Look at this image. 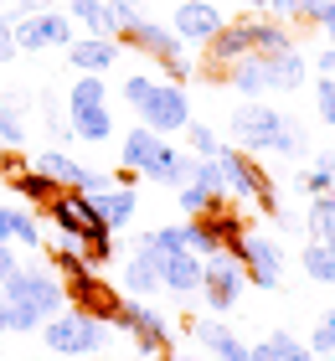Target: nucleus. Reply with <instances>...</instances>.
Instances as JSON below:
<instances>
[{"mask_svg":"<svg viewBox=\"0 0 335 361\" xmlns=\"http://www.w3.org/2000/svg\"><path fill=\"white\" fill-rule=\"evenodd\" d=\"M227 135H232V145H238L243 155H284V160H294L305 150L299 124L289 114H279L274 104H263V98H248V104L232 109Z\"/></svg>","mask_w":335,"mask_h":361,"instance_id":"f257e3e1","label":"nucleus"},{"mask_svg":"<svg viewBox=\"0 0 335 361\" xmlns=\"http://www.w3.org/2000/svg\"><path fill=\"white\" fill-rule=\"evenodd\" d=\"M0 300L11 305V331L21 336H37L52 315L67 310V289L52 269H37V264H21L6 284H0Z\"/></svg>","mask_w":335,"mask_h":361,"instance_id":"f03ea898","label":"nucleus"},{"mask_svg":"<svg viewBox=\"0 0 335 361\" xmlns=\"http://www.w3.org/2000/svg\"><path fill=\"white\" fill-rule=\"evenodd\" d=\"M124 104L140 114L145 129H155V135H181V129L191 124V98L181 83H155V78L134 73L124 78Z\"/></svg>","mask_w":335,"mask_h":361,"instance_id":"7ed1b4c3","label":"nucleus"},{"mask_svg":"<svg viewBox=\"0 0 335 361\" xmlns=\"http://www.w3.org/2000/svg\"><path fill=\"white\" fill-rule=\"evenodd\" d=\"M67 124H73V140H88V145H109L114 140V114H109L104 78L78 73L73 93H67Z\"/></svg>","mask_w":335,"mask_h":361,"instance_id":"20e7f679","label":"nucleus"},{"mask_svg":"<svg viewBox=\"0 0 335 361\" xmlns=\"http://www.w3.org/2000/svg\"><path fill=\"white\" fill-rule=\"evenodd\" d=\"M109 331L114 325H104V320H93V315H83V310L67 305L62 315H52L42 325V346L52 356H98L109 346Z\"/></svg>","mask_w":335,"mask_h":361,"instance_id":"39448f33","label":"nucleus"},{"mask_svg":"<svg viewBox=\"0 0 335 361\" xmlns=\"http://www.w3.org/2000/svg\"><path fill=\"white\" fill-rule=\"evenodd\" d=\"M217 166H222L227 196H238V202H253V212H263V217H279L274 180L258 171V160H253V155H243L238 145H222V150H217Z\"/></svg>","mask_w":335,"mask_h":361,"instance_id":"423d86ee","label":"nucleus"},{"mask_svg":"<svg viewBox=\"0 0 335 361\" xmlns=\"http://www.w3.org/2000/svg\"><path fill=\"white\" fill-rule=\"evenodd\" d=\"M47 217L57 222V233L67 243H98V238H114L109 233V222H104V212H98L93 196H83V191H57L52 202H47Z\"/></svg>","mask_w":335,"mask_h":361,"instance_id":"0eeeda50","label":"nucleus"},{"mask_svg":"<svg viewBox=\"0 0 335 361\" xmlns=\"http://www.w3.org/2000/svg\"><path fill=\"white\" fill-rule=\"evenodd\" d=\"M243 284H248V274L227 248L201 258V305H207L212 315H232L238 300H243Z\"/></svg>","mask_w":335,"mask_h":361,"instance_id":"6e6552de","label":"nucleus"},{"mask_svg":"<svg viewBox=\"0 0 335 361\" xmlns=\"http://www.w3.org/2000/svg\"><path fill=\"white\" fill-rule=\"evenodd\" d=\"M227 253L243 264V274H248V284H253V289H279L284 284V253H279L274 238L243 233L238 243H227Z\"/></svg>","mask_w":335,"mask_h":361,"instance_id":"1a4fd4ad","label":"nucleus"},{"mask_svg":"<svg viewBox=\"0 0 335 361\" xmlns=\"http://www.w3.org/2000/svg\"><path fill=\"white\" fill-rule=\"evenodd\" d=\"M114 331H129L140 356H160L165 346H171V320H165L150 300H119V320H114Z\"/></svg>","mask_w":335,"mask_h":361,"instance_id":"9d476101","label":"nucleus"},{"mask_svg":"<svg viewBox=\"0 0 335 361\" xmlns=\"http://www.w3.org/2000/svg\"><path fill=\"white\" fill-rule=\"evenodd\" d=\"M119 47H134L140 57H150V62H160V68H171V62H181L186 57V42L171 31V21H150V16H140L124 37H119Z\"/></svg>","mask_w":335,"mask_h":361,"instance_id":"9b49d317","label":"nucleus"},{"mask_svg":"<svg viewBox=\"0 0 335 361\" xmlns=\"http://www.w3.org/2000/svg\"><path fill=\"white\" fill-rule=\"evenodd\" d=\"M62 289H67V305L83 310V315H93L104 325L119 320V289H109L104 279H98V269H83L73 279H62Z\"/></svg>","mask_w":335,"mask_h":361,"instance_id":"f8f14e48","label":"nucleus"},{"mask_svg":"<svg viewBox=\"0 0 335 361\" xmlns=\"http://www.w3.org/2000/svg\"><path fill=\"white\" fill-rule=\"evenodd\" d=\"M47 47H73V16L67 11H42L16 21V52H47Z\"/></svg>","mask_w":335,"mask_h":361,"instance_id":"ddd939ff","label":"nucleus"},{"mask_svg":"<svg viewBox=\"0 0 335 361\" xmlns=\"http://www.w3.org/2000/svg\"><path fill=\"white\" fill-rule=\"evenodd\" d=\"M227 26V16L212 6V0H176V16H171V31L186 47H207L217 31Z\"/></svg>","mask_w":335,"mask_h":361,"instance_id":"4468645a","label":"nucleus"},{"mask_svg":"<svg viewBox=\"0 0 335 361\" xmlns=\"http://www.w3.org/2000/svg\"><path fill=\"white\" fill-rule=\"evenodd\" d=\"M196 346L207 351L212 361H253V346H243V336L232 331L222 315H207L196 320Z\"/></svg>","mask_w":335,"mask_h":361,"instance_id":"2eb2a0df","label":"nucleus"},{"mask_svg":"<svg viewBox=\"0 0 335 361\" xmlns=\"http://www.w3.org/2000/svg\"><path fill=\"white\" fill-rule=\"evenodd\" d=\"M191 176H196V155L191 150H176L171 140H165V150L140 171V180H155V186H171V191H181Z\"/></svg>","mask_w":335,"mask_h":361,"instance_id":"dca6fc26","label":"nucleus"},{"mask_svg":"<svg viewBox=\"0 0 335 361\" xmlns=\"http://www.w3.org/2000/svg\"><path fill=\"white\" fill-rule=\"evenodd\" d=\"M160 264H165V258H155V253H140V248H134V253L124 258L119 284H124V294H129V300H155V294H160Z\"/></svg>","mask_w":335,"mask_h":361,"instance_id":"f3484780","label":"nucleus"},{"mask_svg":"<svg viewBox=\"0 0 335 361\" xmlns=\"http://www.w3.org/2000/svg\"><path fill=\"white\" fill-rule=\"evenodd\" d=\"M160 289L176 294V300H196V294H201V258L186 253V248L171 253V258L160 264Z\"/></svg>","mask_w":335,"mask_h":361,"instance_id":"a211bd4d","label":"nucleus"},{"mask_svg":"<svg viewBox=\"0 0 335 361\" xmlns=\"http://www.w3.org/2000/svg\"><path fill=\"white\" fill-rule=\"evenodd\" d=\"M124 47L119 42H109V37H73V47H67V62H73L78 73H93V78H104L114 62H119Z\"/></svg>","mask_w":335,"mask_h":361,"instance_id":"6ab92c4d","label":"nucleus"},{"mask_svg":"<svg viewBox=\"0 0 335 361\" xmlns=\"http://www.w3.org/2000/svg\"><path fill=\"white\" fill-rule=\"evenodd\" d=\"M263 68H268V93H294V88H305V78H310V57L299 52V47H284V52L263 57Z\"/></svg>","mask_w":335,"mask_h":361,"instance_id":"aec40b11","label":"nucleus"},{"mask_svg":"<svg viewBox=\"0 0 335 361\" xmlns=\"http://www.w3.org/2000/svg\"><path fill=\"white\" fill-rule=\"evenodd\" d=\"M248 52H253V42H248V21H227V26L207 42V68L222 73V68H232V62L248 57Z\"/></svg>","mask_w":335,"mask_h":361,"instance_id":"412c9836","label":"nucleus"},{"mask_svg":"<svg viewBox=\"0 0 335 361\" xmlns=\"http://www.w3.org/2000/svg\"><path fill=\"white\" fill-rule=\"evenodd\" d=\"M217 78H222L227 88H238L243 98H263V93H268V68H263V57H258V52L238 57L232 68H222Z\"/></svg>","mask_w":335,"mask_h":361,"instance_id":"4be33fe9","label":"nucleus"},{"mask_svg":"<svg viewBox=\"0 0 335 361\" xmlns=\"http://www.w3.org/2000/svg\"><path fill=\"white\" fill-rule=\"evenodd\" d=\"M160 150H165V135H155V129H145V124H134L129 135L119 140V166H124V171H145Z\"/></svg>","mask_w":335,"mask_h":361,"instance_id":"5701e85b","label":"nucleus"},{"mask_svg":"<svg viewBox=\"0 0 335 361\" xmlns=\"http://www.w3.org/2000/svg\"><path fill=\"white\" fill-rule=\"evenodd\" d=\"M248 42H253L258 57H274V52H284V47H294V31L284 26L279 16L258 11V21H248Z\"/></svg>","mask_w":335,"mask_h":361,"instance_id":"b1692460","label":"nucleus"},{"mask_svg":"<svg viewBox=\"0 0 335 361\" xmlns=\"http://www.w3.org/2000/svg\"><path fill=\"white\" fill-rule=\"evenodd\" d=\"M98 212H104V222H109V233H124V227L134 222V212H140V191L134 186H109L104 196H93Z\"/></svg>","mask_w":335,"mask_h":361,"instance_id":"393cba45","label":"nucleus"},{"mask_svg":"<svg viewBox=\"0 0 335 361\" xmlns=\"http://www.w3.org/2000/svg\"><path fill=\"white\" fill-rule=\"evenodd\" d=\"M0 145L6 150L26 145V93H0Z\"/></svg>","mask_w":335,"mask_h":361,"instance_id":"a878e982","label":"nucleus"},{"mask_svg":"<svg viewBox=\"0 0 335 361\" xmlns=\"http://www.w3.org/2000/svg\"><path fill=\"white\" fill-rule=\"evenodd\" d=\"M294 186L305 191L310 202H315V196H330V191H335V155H325V150H320V155H315V166L299 176Z\"/></svg>","mask_w":335,"mask_h":361,"instance_id":"bb28decb","label":"nucleus"},{"mask_svg":"<svg viewBox=\"0 0 335 361\" xmlns=\"http://www.w3.org/2000/svg\"><path fill=\"white\" fill-rule=\"evenodd\" d=\"M335 233V191L330 196H315L310 202V217H305V243H325Z\"/></svg>","mask_w":335,"mask_h":361,"instance_id":"cd10ccee","label":"nucleus"},{"mask_svg":"<svg viewBox=\"0 0 335 361\" xmlns=\"http://www.w3.org/2000/svg\"><path fill=\"white\" fill-rule=\"evenodd\" d=\"M181 243H186V253H196V258H212V253H222V238L212 233L201 217H191V222H181Z\"/></svg>","mask_w":335,"mask_h":361,"instance_id":"c85d7f7f","label":"nucleus"},{"mask_svg":"<svg viewBox=\"0 0 335 361\" xmlns=\"http://www.w3.org/2000/svg\"><path fill=\"white\" fill-rule=\"evenodd\" d=\"M299 264H305V274L315 279V284H335V253L325 248V243H305Z\"/></svg>","mask_w":335,"mask_h":361,"instance_id":"c756f323","label":"nucleus"},{"mask_svg":"<svg viewBox=\"0 0 335 361\" xmlns=\"http://www.w3.org/2000/svg\"><path fill=\"white\" fill-rule=\"evenodd\" d=\"M11 186H16V191H21V196H26V202H31V207H47V202H52V196H57V186H52V180H47V176H37V171H26V176H16V180H11Z\"/></svg>","mask_w":335,"mask_h":361,"instance_id":"7c9ffc66","label":"nucleus"},{"mask_svg":"<svg viewBox=\"0 0 335 361\" xmlns=\"http://www.w3.org/2000/svg\"><path fill=\"white\" fill-rule=\"evenodd\" d=\"M176 202H181V212H186V217H207V212L222 202V196H212V191H201L196 180H186V186L176 191Z\"/></svg>","mask_w":335,"mask_h":361,"instance_id":"2f4dec72","label":"nucleus"},{"mask_svg":"<svg viewBox=\"0 0 335 361\" xmlns=\"http://www.w3.org/2000/svg\"><path fill=\"white\" fill-rule=\"evenodd\" d=\"M263 11L279 16V21H315V16H320V0H268Z\"/></svg>","mask_w":335,"mask_h":361,"instance_id":"473e14b6","label":"nucleus"},{"mask_svg":"<svg viewBox=\"0 0 335 361\" xmlns=\"http://www.w3.org/2000/svg\"><path fill=\"white\" fill-rule=\"evenodd\" d=\"M181 135H186V145H191V155L196 160H212L217 150H222V140H217V129H207V124H186V129H181Z\"/></svg>","mask_w":335,"mask_h":361,"instance_id":"72a5a7b5","label":"nucleus"},{"mask_svg":"<svg viewBox=\"0 0 335 361\" xmlns=\"http://www.w3.org/2000/svg\"><path fill=\"white\" fill-rule=\"evenodd\" d=\"M310 356H335V305L315 320V331H310Z\"/></svg>","mask_w":335,"mask_h":361,"instance_id":"f704fd0d","label":"nucleus"},{"mask_svg":"<svg viewBox=\"0 0 335 361\" xmlns=\"http://www.w3.org/2000/svg\"><path fill=\"white\" fill-rule=\"evenodd\" d=\"M83 269H88V258H83L78 243H62V248L52 253V274H57V279H73V274H83Z\"/></svg>","mask_w":335,"mask_h":361,"instance_id":"c9c22d12","label":"nucleus"},{"mask_svg":"<svg viewBox=\"0 0 335 361\" xmlns=\"http://www.w3.org/2000/svg\"><path fill=\"white\" fill-rule=\"evenodd\" d=\"M191 180H196L201 191H212V196H227V180H222V166H217V155H212V160H196V176H191Z\"/></svg>","mask_w":335,"mask_h":361,"instance_id":"e433bc0d","label":"nucleus"},{"mask_svg":"<svg viewBox=\"0 0 335 361\" xmlns=\"http://www.w3.org/2000/svg\"><path fill=\"white\" fill-rule=\"evenodd\" d=\"M104 16L114 21V31L124 37V31H129L134 21H140V6H134V0H104Z\"/></svg>","mask_w":335,"mask_h":361,"instance_id":"4c0bfd02","label":"nucleus"},{"mask_svg":"<svg viewBox=\"0 0 335 361\" xmlns=\"http://www.w3.org/2000/svg\"><path fill=\"white\" fill-rule=\"evenodd\" d=\"M268 346H274L284 361H310V346H305V341H294L289 331H274V336H268Z\"/></svg>","mask_w":335,"mask_h":361,"instance_id":"58836bf2","label":"nucleus"},{"mask_svg":"<svg viewBox=\"0 0 335 361\" xmlns=\"http://www.w3.org/2000/svg\"><path fill=\"white\" fill-rule=\"evenodd\" d=\"M315 109H320V119L335 129V78H320V88H315Z\"/></svg>","mask_w":335,"mask_h":361,"instance_id":"ea45409f","label":"nucleus"},{"mask_svg":"<svg viewBox=\"0 0 335 361\" xmlns=\"http://www.w3.org/2000/svg\"><path fill=\"white\" fill-rule=\"evenodd\" d=\"M11 57H16V16L0 11V62H11Z\"/></svg>","mask_w":335,"mask_h":361,"instance_id":"a19ab883","label":"nucleus"},{"mask_svg":"<svg viewBox=\"0 0 335 361\" xmlns=\"http://www.w3.org/2000/svg\"><path fill=\"white\" fill-rule=\"evenodd\" d=\"M31 171V160L21 155V150H6L0 155V180H16V176H26Z\"/></svg>","mask_w":335,"mask_h":361,"instance_id":"79ce46f5","label":"nucleus"},{"mask_svg":"<svg viewBox=\"0 0 335 361\" xmlns=\"http://www.w3.org/2000/svg\"><path fill=\"white\" fill-rule=\"evenodd\" d=\"M160 73H165V83H191V78H196V62L181 57V62H171V68H160Z\"/></svg>","mask_w":335,"mask_h":361,"instance_id":"37998d69","label":"nucleus"},{"mask_svg":"<svg viewBox=\"0 0 335 361\" xmlns=\"http://www.w3.org/2000/svg\"><path fill=\"white\" fill-rule=\"evenodd\" d=\"M315 26L325 31V47H335V0H320V16H315Z\"/></svg>","mask_w":335,"mask_h":361,"instance_id":"c03bdc74","label":"nucleus"},{"mask_svg":"<svg viewBox=\"0 0 335 361\" xmlns=\"http://www.w3.org/2000/svg\"><path fill=\"white\" fill-rule=\"evenodd\" d=\"M310 62H315V73H320V78H335V47H320Z\"/></svg>","mask_w":335,"mask_h":361,"instance_id":"a18cd8bd","label":"nucleus"},{"mask_svg":"<svg viewBox=\"0 0 335 361\" xmlns=\"http://www.w3.org/2000/svg\"><path fill=\"white\" fill-rule=\"evenodd\" d=\"M42 11H52V0H16V6H11L16 21H21V16H42Z\"/></svg>","mask_w":335,"mask_h":361,"instance_id":"49530a36","label":"nucleus"},{"mask_svg":"<svg viewBox=\"0 0 335 361\" xmlns=\"http://www.w3.org/2000/svg\"><path fill=\"white\" fill-rule=\"evenodd\" d=\"M16 269H21V264H16V243H0V284H6Z\"/></svg>","mask_w":335,"mask_h":361,"instance_id":"de8ad7c7","label":"nucleus"},{"mask_svg":"<svg viewBox=\"0 0 335 361\" xmlns=\"http://www.w3.org/2000/svg\"><path fill=\"white\" fill-rule=\"evenodd\" d=\"M0 243H16V207H0Z\"/></svg>","mask_w":335,"mask_h":361,"instance_id":"09e8293b","label":"nucleus"},{"mask_svg":"<svg viewBox=\"0 0 335 361\" xmlns=\"http://www.w3.org/2000/svg\"><path fill=\"white\" fill-rule=\"evenodd\" d=\"M253 361H284V356L268 346V341H258V346H253Z\"/></svg>","mask_w":335,"mask_h":361,"instance_id":"8fccbe9b","label":"nucleus"},{"mask_svg":"<svg viewBox=\"0 0 335 361\" xmlns=\"http://www.w3.org/2000/svg\"><path fill=\"white\" fill-rule=\"evenodd\" d=\"M6 331H11V305L0 300V336H6Z\"/></svg>","mask_w":335,"mask_h":361,"instance_id":"3c124183","label":"nucleus"},{"mask_svg":"<svg viewBox=\"0 0 335 361\" xmlns=\"http://www.w3.org/2000/svg\"><path fill=\"white\" fill-rule=\"evenodd\" d=\"M243 6H248V11H263V6H268V0H243Z\"/></svg>","mask_w":335,"mask_h":361,"instance_id":"603ef678","label":"nucleus"},{"mask_svg":"<svg viewBox=\"0 0 335 361\" xmlns=\"http://www.w3.org/2000/svg\"><path fill=\"white\" fill-rule=\"evenodd\" d=\"M134 361H171V356H165V351H160V356H134Z\"/></svg>","mask_w":335,"mask_h":361,"instance_id":"864d4df0","label":"nucleus"},{"mask_svg":"<svg viewBox=\"0 0 335 361\" xmlns=\"http://www.w3.org/2000/svg\"><path fill=\"white\" fill-rule=\"evenodd\" d=\"M171 361H207V356H171Z\"/></svg>","mask_w":335,"mask_h":361,"instance_id":"5fc2aeb1","label":"nucleus"},{"mask_svg":"<svg viewBox=\"0 0 335 361\" xmlns=\"http://www.w3.org/2000/svg\"><path fill=\"white\" fill-rule=\"evenodd\" d=\"M325 248H330V253H335V233H330V238H325Z\"/></svg>","mask_w":335,"mask_h":361,"instance_id":"6e6d98bb","label":"nucleus"},{"mask_svg":"<svg viewBox=\"0 0 335 361\" xmlns=\"http://www.w3.org/2000/svg\"><path fill=\"white\" fill-rule=\"evenodd\" d=\"M310 361H335V356H310Z\"/></svg>","mask_w":335,"mask_h":361,"instance_id":"4d7b16f0","label":"nucleus"},{"mask_svg":"<svg viewBox=\"0 0 335 361\" xmlns=\"http://www.w3.org/2000/svg\"><path fill=\"white\" fill-rule=\"evenodd\" d=\"M0 155H6V145H0Z\"/></svg>","mask_w":335,"mask_h":361,"instance_id":"13d9d810","label":"nucleus"},{"mask_svg":"<svg viewBox=\"0 0 335 361\" xmlns=\"http://www.w3.org/2000/svg\"><path fill=\"white\" fill-rule=\"evenodd\" d=\"M0 11H6V0H0Z\"/></svg>","mask_w":335,"mask_h":361,"instance_id":"bf43d9fd","label":"nucleus"},{"mask_svg":"<svg viewBox=\"0 0 335 361\" xmlns=\"http://www.w3.org/2000/svg\"><path fill=\"white\" fill-rule=\"evenodd\" d=\"M330 289H335V284H330Z\"/></svg>","mask_w":335,"mask_h":361,"instance_id":"052dcab7","label":"nucleus"}]
</instances>
